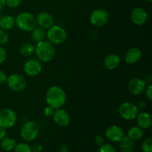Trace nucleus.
Segmentation results:
<instances>
[{
  "mask_svg": "<svg viewBox=\"0 0 152 152\" xmlns=\"http://www.w3.org/2000/svg\"><path fill=\"white\" fill-rule=\"evenodd\" d=\"M7 77L5 73L2 71H0V84H4L7 82Z\"/></svg>",
  "mask_w": 152,
  "mask_h": 152,
  "instance_id": "nucleus-35",
  "label": "nucleus"
},
{
  "mask_svg": "<svg viewBox=\"0 0 152 152\" xmlns=\"http://www.w3.org/2000/svg\"><path fill=\"white\" fill-rule=\"evenodd\" d=\"M35 51V46L31 43H25L21 46L19 52L24 56H31Z\"/></svg>",
  "mask_w": 152,
  "mask_h": 152,
  "instance_id": "nucleus-24",
  "label": "nucleus"
},
{
  "mask_svg": "<svg viewBox=\"0 0 152 152\" xmlns=\"http://www.w3.org/2000/svg\"><path fill=\"white\" fill-rule=\"evenodd\" d=\"M5 5H6L5 0H0V10H2Z\"/></svg>",
  "mask_w": 152,
  "mask_h": 152,
  "instance_id": "nucleus-40",
  "label": "nucleus"
},
{
  "mask_svg": "<svg viewBox=\"0 0 152 152\" xmlns=\"http://www.w3.org/2000/svg\"><path fill=\"white\" fill-rule=\"evenodd\" d=\"M39 134V126L34 121H28L23 125L21 129L20 134L25 141H33L38 137Z\"/></svg>",
  "mask_w": 152,
  "mask_h": 152,
  "instance_id": "nucleus-5",
  "label": "nucleus"
},
{
  "mask_svg": "<svg viewBox=\"0 0 152 152\" xmlns=\"http://www.w3.org/2000/svg\"><path fill=\"white\" fill-rule=\"evenodd\" d=\"M66 99L65 91L59 86H51L48 89L45 94V100L48 105L54 109L61 108L65 103Z\"/></svg>",
  "mask_w": 152,
  "mask_h": 152,
  "instance_id": "nucleus-1",
  "label": "nucleus"
},
{
  "mask_svg": "<svg viewBox=\"0 0 152 152\" xmlns=\"http://www.w3.org/2000/svg\"><path fill=\"white\" fill-rule=\"evenodd\" d=\"M53 119L56 125L62 127L68 126L70 123L69 114L65 109H62L61 108L54 110Z\"/></svg>",
  "mask_w": 152,
  "mask_h": 152,
  "instance_id": "nucleus-12",
  "label": "nucleus"
},
{
  "mask_svg": "<svg viewBox=\"0 0 152 152\" xmlns=\"http://www.w3.org/2000/svg\"><path fill=\"white\" fill-rule=\"evenodd\" d=\"M95 143L98 146H100L104 143V138L100 135H98L95 137Z\"/></svg>",
  "mask_w": 152,
  "mask_h": 152,
  "instance_id": "nucleus-34",
  "label": "nucleus"
},
{
  "mask_svg": "<svg viewBox=\"0 0 152 152\" xmlns=\"http://www.w3.org/2000/svg\"><path fill=\"white\" fill-rule=\"evenodd\" d=\"M7 59V52L4 48L0 46V65L2 64Z\"/></svg>",
  "mask_w": 152,
  "mask_h": 152,
  "instance_id": "nucleus-30",
  "label": "nucleus"
},
{
  "mask_svg": "<svg viewBox=\"0 0 152 152\" xmlns=\"http://www.w3.org/2000/svg\"><path fill=\"white\" fill-rule=\"evenodd\" d=\"M5 2L9 7L15 8L20 5L21 0H5Z\"/></svg>",
  "mask_w": 152,
  "mask_h": 152,
  "instance_id": "nucleus-29",
  "label": "nucleus"
},
{
  "mask_svg": "<svg viewBox=\"0 0 152 152\" xmlns=\"http://www.w3.org/2000/svg\"><path fill=\"white\" fill-rule=\"evenodd\" d=\"M36 19H37V25L44 29H48L53 25V22H54L51 14L45 11L39 13Z\"/></svg>",
  "mask_w": 152,
  "mask_h": 152,
  "instance_id": "nucleus-15",
  "label": "nucleus"
},
{
  "mask_svg": "<svg viewBox=\"0 0 152 152\" xmlns=\"http://www.w3.org/2000/svg\"><path fill=\"white\" fill-rule=\"evenodd\" d=\"M17 120L16 114L10 108L0 109V127L10 129L15 126Z\"/></svg>",
  "mask_w": 152,
  "mask_h": 152,
  "instance_id": "nucleus-6",
  "label": "nucleus"
},
{
  "mask_svg": "<svg viewBox=\"0 0 152 152\" xmlns=\"http://www.w3.org/2000/svg\"><path fill=\"white\" fill-rule=\"evenodd\" d=\"M145 93V96L148 98V99L149 101L152 100V86L151 84L148 85V86H146L145 88V90L144 91Z\"/></svg>",
  "mask_w": 152,
  "mask_h": 152,
  "instance_id": "nucleus-32",
  "label": "nucleus"
},
{
  "mask_svg": "<svg viewBox=\"0 0 152 152\" xmlns=\"http://www.w3.org/2000/svg\"><path fill=\"white\" fill-rule=\"evenodd\" d=\"M59 152H69V148L66 145H62L59 147Z\"/></svg>",
  "mask_w": 152,
  "mask_h": 152,
  "instance_id": "nucleus-38",
  "label": "nucleus"
},
{
  "mask_svg": "<svg viewBox=\"0 0 152 152\" xmlns=\"http://www.w3.org/2000/svg\"><path fill=\"white\" fill-rule=\"evenodd\" d=\"M15 25V18L10 15L1 16L0 19V28L4 31L11 30Z\"/></svg>",
  "mask_w": 152,
  "mask_h": 152,
  "instance_id": "nucleus-20",
  "label": "nucleus"
},
{
  "mask_svg": "<svg viewBox=\"0 0 152 152\" xmlns=\"http://www.w3.org/2000/svg\"><path fill=\"white\" fill-rule=\"evenodd\" d=\"M46 38V31L45 29L38 26L36 27L32 31H31V39L35 42H39L43 41Z\"/></svg>",
  "mask_w": 152,
  "mask_h": 152,
  "instance_id": "nucleus-21",
  "label": "nucleus"
},
{
  "mask_svg": "<svg viewBox=\"0 0 152 152\" xmlns=\"http://www.w3.org/2000/svg\"><path fill=\"white\" fill-rule=\"evenodd\" d=\"M143 129H142L138 126L130 128V129L128 132V137L134 141L140 140L143 137Z\"/></svg>",
  "mask_w": 152,
  "mask_h": 152,
  "instance_id": "nucleus-22",
  "label": "nucleus"
},
{
  "mask_svg": "<svg viewBox=\"0 0 152 152\" xmlns=\"http://www.w3.org/2000/svg\"><path fill=\"white\" fill-rule=\"evenodd\" d=\"M7 135V131L6 129H4L2 127H0V140L4 139Z\"/></svg>",
  "mask_w": 152,
  "mask_h": 152,
  "instance_id": "nucleus-37",
  "label": "nucleus"
},
{
  "mask_svg": "<svg viewBox=\"0 0 152 152\" xmlns=\"http://www.w3.org/2000/svg\"><path fill=\"white\" fill-rule=\"evenodd\" d=\"M151 80H152V79H151V76L150 75V74H148V75L145 76V80H144V81H145V83H146V85L147 84L150 85V84H151Z\"/></svg>",
  "mask_w": 152,
  "mask_h": 152,
  "instance_id": "nucleus-39",
  "label": "nucleus"
},
{
  "mask_svg": "<svg viewBox=\"0 0 152 152\" xmlns=\"http://www.w3.org/2000/svg\"><path fill=\"white\" fill-rule=\"evenodd\" d=\"M136 105L139 110H144L145 108H146V102L143 100H141V101H139L137 105Z\"/></svg>",
  "mask_w": 152,
  "mask_h": 152,
  "instance_id": "nucleus-36",
  "label": "nucleus"
},
{
  "mask_svg": "<svg viewBox=\"0 0 152 152\" xmlns=\"http://www.w3.org/2000/svg\"><path fill=\"white\" fill-rule=\"evenodd\" d=\"M139 113L137 105L132 102H123L119 107V114L123 119L126 120H133L136 119Z\"/></svg>",
  "mask_w": 152,
  "mask_h": 152,
  "instance_id": "nucleus-7",
  "label": "nucleus"
},
{
  "mask_svg": "<svg viewBox=\"0 0 152 152\" xmlns=\"http://www.w3.org/2000/svg\"><path fill=\"white\" fill-rule=\"evenodd\" d=\"M142 150L143 152H152V138H146L142 143Z\"/></svg>",
  "mask_w": 152,
  "mask_h": 152,
  "instance_id": "nucleus-26",
  "label": "nucleus"
},
{
  "mask_svg": "<svg viewBox=\"0 0 152 152\" xmlns=\"http://www.w3.org/2000/svg\"><path fill=\"white\" fill-rule=\"evenodd\" d=\"M9 37L5 31L0 28V45H4L8 42Z\"/></svg>",
  "mask_w": 152,
  "mask_h": 152,
  "instance_id": "nucleus-28",
  "label": "nucleus"
},
{
  "mask_svg": "<svg viewBox=\"0 0 152 152\" xmlns=\"http://www.w3.org/2000/svg\"><path fill=\"white\" fill-rule=\"evenodd\" d=\"M7 84L14 91H22L26 88L27 82L25 77L19 74H10L7 79Z\"/></svg>",
  "mask_w": 152,
  "mask_h": 152,
  "instance_id": "nucleus-8",
  "label": "nucleus"
},
{
  "mask_svg": "<svg viewBox=\"0 0 152 152\" xmlns=\"http://www.w3.org/2000/svg\"><path fill=\"white\" fill-rule=\"evenodd\" d=\"M54 110H55L54 108H53L52 107L49 106V105L46 106L44 109L45 116L47 117H51V116H53V112H54Z\"/></svg>",
  "mask_w": 152,
  "mask_h": 152,
  "instance_id": "nucleus-31",
  "label": "nucleus"
},
{
  "mask_svg": "<svg viewBox=\"0 0 152 152\" xmlns=\"http://www.w3.org/2000/svg\"><path fill=\"white\" fill-rule=\"evenodd\" d=\"M16 145V142L14 139L11 137H4L1 140V149L5 151H10L14 149Z\"/></svg>",
  "mask_w": 152,
  "mask_h": 152,
  "instance_id": "nucleus-23",
  "label": "nucleus"
},
{
  "mask_svg": "<svg viewBox=\"0 0 152 152\" xmlns=\"http://www.w3.org/2000/svg\"><path fill=\"white\" fill-rule=\"evenodd\" d=\"M105 137L111 142H120L124 137V132L121 127L114 125L107 129L105 132Z\"/></svg>",
  "mask_w": 152,
  "mask_h": 152,
  "instance_id": "nucleus-13",
  "label": "nucleus"
},
{
  "mask_svg": "<svg viewBox=\"0 0 152 152\" xmlns=\"http://www.w3.org/2000/svg\"><path fill=\"white\" fill-rule=\"evenodd\" d=\"M1 14H0V19H1Z\"/></svg>",
  "mask_w": 152,
  "mask_h": 152,
  "instance_id": "nucleus-42",
  "label": "nucleus"
},
{
  "mask_svg": "<svg viewBox=\"0 0 152 152\" xmlns=\"http://www.w3.org/2000/svg\"><path fill=\"white\" fill-rule=\"evenodd\" d=\"M42 70V65L41 62L37 59H31L27 61L24 65L25 73L29 77H35Z\"/></svg>",
  "mask_w": 152,
  "mask_h": 152,
  "instance_id": "nucleus-10",
  "label": "nucleus"
},
{
  "mask_svg": "<svg viewBox=\"0 0 152 152\" xmlns=\"http://www.w3.org/2000/svg\"><path fill=\"white\" fill-rule=\"evenodd\" d=\"M132 20L135 25L138 26L144 25L148 20V13L142 7H136L134 9L131 14Z\"/></svg>",
  "mask_w": 152,
  "mask_h": 152,
  "instance_id": "nucleus-14",
  "label": "nucleus"
},
{
  "mask_svg": "<svg viewBox=\"0 0 152 152\" xmlns=\"http://www.w3.org/2000/svg\"><path fill=\"white\" fill-rule=\"evenodd\" d=\"M147 85L143 80L139 78L132 79L128 83V89L134 95H140L144 93Z\"/></svg>",
  "mask_w": 152,
  "mask_h": 152,
  "instance_id": "nucleus-11",
  "label": "nucleus"
},
{
  "mask_svg": "<svg viewBox=\"0 0 152 152\" xmlns=\"http://www.w3.org/2000/svg\"><path fill=\"white\" fill-rule=\"evenodd\" d=\"M109 19L108 12L104 9H96L90 16V22L94 26L102 27L106 25Z\"/></svg>",
  "mask_w": 152,
  "mask_h": 152,
  "instance_id": "nucleus-9",
  "label": "nucleus"
},
{
  "mask_svg": "<svg viewBox=\"0 0 152 152\" xmlns=\"http://www.w3.org/2000/svg\"><path fill=\"white\" fill-rule=\"evenodd\" d=\"M136 118L138 126L142 129H148L151 128L152 120L149 113L146 112V111H142L140 113H138Z\"/></svg>",
  "mask_w": 152,
  "mask_h": 152,
  "instance_id": "nucleus-17",
  "label": "nucleus"
},
{
  "mask_svg": "<svg viewBox=\"0 0 152 152\" xmlns=\"http://www.w3.org/2000/svg\"><path fill=\"white\" fill-rule=\"evenodd\" d=\"M31 151L32 152H42V146L39 143H34L31 146Z\"/></svg>",
  "mask_w": 152,
  "mask_h": 152,
  "instance_id": "nucleus-33",
  "label": "nucleus"
},
{
  "mask_svg": "<svg viewBox=\"0 0 152 152\" xmlns=\"http://www.w3.org/2000/svg\"><path fill=\"white\" fill-rule=\"evenodd\" d=\"M46 37L53 45H60L67 39V32L59 25H52L46 32Z\"/></svg>",
  "mask_w": 152,
  "mask_h": 152,
  "instance_id": "nucleus-4",
  "label": "nucleus"
},
{
  "mask_svg": "<svg viewBox=\"0 0 152 152\" xmlns=\"http://www.w3.org/2000/svg\"><path fill=\"white\" fill-rule=\"evenodd\" d=\"M120 58L115 53H111L105 58L104 65L108 70H114L120 65Z\"/></svg>",
  "mask_w": 152,
  "mask_h": 152,
  "instance_id": "nucleus-18",
  "label": "nucleus"
},
{
  "mask_svg": "<svg viewBox=\"0 0 152 152\" xmlns=\"http://www.w3.org/2000/svg\"><path fill=\"white\" fill-rule=\"evenodd\" d=\"M147 1H151L152 0H147Z\"/></svg>",
  "mask_w": 152,
  "mask_h": 152,
  "instance_id": "nucleus-41",
  "label": "nucleus"
},
{
  "mask_svg": "<svg viewBox=\"0 0 152 152\" xmlns=\"http://www.w3.org/2000/svg\"><path fill=\"white\" fill-rule=\"evenodd\" d=\"M14 152H32L31 151V145L25 142H19L16 143L14 148Z\"/></svg>",
  "mask_w": 152,
  "mask_h": 152,
  "instance_id": "nucleus-25",
  "label": "nucleus"
},
{
  "mask_svg": "<svg viewBox=\"0 0 152 152\" xmlns=\"http://www.w3.org/2000/svg\"><path fill=\"white\" fill-rule=\"evenodd\" d=\"M15 25L21 31L31 32L37 27V19L32 13L22 12L15 19Z\"/></svg>",
  "mask_w": 152,
  "mask_h": 152,
  "instance_id": "nucleus-3",
  "label": "nucleus"
},
{
  "mask_svg": "<svg viewBox=\"0 0 152 152\" xmlns=\"http://www.w3.org/2000/svg\"><path fill=\"white\" fill-rule=\"evenodd\" d=\"M120 148L123 152H133L135 148L134 141L128 136H124L120 141Z\"/></svg>",
  "mask_w": 152,
  "mask_h": 152,
  "instance_id": "nucleus-19",
  "label": "nucleus"
},
{
  "mask_svg": "<svg viewBox=\"0 0 152 152\" xmlns=\"http://www.w3.org/2000/svg\"><path fill=\"white\" fill-rule=\"evenodd\" d=\"M34 52L39 60L43 62H49L56 55V47L48 40H43L37 42Z\"/></svg>",
  "mask_w": 152,
  "mask_h": 152,
  "instance_id": "nucleus-2",
  "label": "nucleus"
},
{
  "mask_svg": "<svg viewBox=\"0 0 152 152\" xmlns=\"http://www.w3.org/2000/svg\"><path fill=\"white\" fill-rule=\"evenodd\" d=\"M99 152H115V149L111 144L103 143L99 146Z\"/></svg>",
  "mask_w": 152,
  "mask_h": 152,
  "instance_id": "nucleus-27",
  "label": "nucleus"
},
{
  "mask_svg": "<svg viewBox=\"0 0 152 152\" xmlns=\"http://www.w3.org/2000/svg\"><path fill=\"white\" fill-rule=\"evenodd\" d=\"M142 56V52L137 48H131L125 54V61L126 63L133 65L139 62Z\"/></svg>",
  "mask_w": 152,
  "mask_h": 152,
  "instance_id": "nucleus-16",
  "label": "nucleus"
}]
</instances>
